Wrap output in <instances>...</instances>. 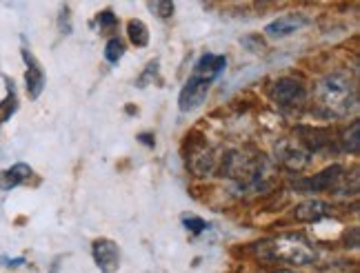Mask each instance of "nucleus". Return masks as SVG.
<instances>
[{
	"mask_svg": "<svg viewBox=\"0 0 360 273\" xmlns=\"http://www.w3.org/2000/svg\"><path fill=\"white\" fill-rule=\"evenodd\" d=\"M158 78V60H151L149 65H147V69L141 74V78H138V87H147V83L149 80H156Z\"/></svg>",
	"mask_w": 360,
	"mask_h": 273,
	"instance_id": "nucleus-20",
	"label": "nucleus"
},
{
	"mask_svg": "<svg viewBox=\"0 0 360 273\" xmlns=\"http://www.w3.org/2000/svg\"><path fill=\"white\" fill-rule=\"evenodd\" d=\"M183 225H185V229L189 231L191 236H198V234H202V231L207 229V222L202 220V218H198V215H189V213L183 215Z\"/></svg>",
	"mask_w": 360,
	"mask_h": 273,
	"instance_id": "nucleus-19",
	"label": "nucleus"
},
{
	"mask_svg": "<svg viewBox=\"0 0 360 273\" xmlns=\"http://www.w3.org/2000/svg\"><path fill=\"white\" fill-rule=\"evenodd\" d=\"M340 175H342V167L331 165L323 169L321 173H316L314 178H302L294 182V189H296V194H323V191H329L331 187L338 185Z\"/></svg>",
	"mask_w": 360,
	"mask_h": 273,
	"instance_id": "nucleus-4",
	"label": "nucleus"
},
{
	"mask_svg": "<svg viewBox=\"0 0 360 273\" xmlns=\"http://www.w3.org/2000/svg\"><path fill=\"white\" fill-rule=\"evenodd\" d=\"M316 100L327 116L345 118L356 109V85L347 74H329L316 85Z\"/></svg>",
	"mask_w": 360,
	"mask_h": 273,
	"instance_id": "nucleus-1",
	"label": "nucleus"
},
{
	"mask_svg": "<svg viewBox=\"0 0 360 273\" xmlns=\"http://www.w3.org/2000/svg\"><path fill=\"white\" fill-rule=\"evenodd\" d=\"M147 7L154 11L158 18H172L176 11V5L172 0H156V3H147Z\"/></svg>",
	"mask_w": 360,
	"mask_h": 273,
	"instance_id": "nucleus-18",
	"label": "nucleus"
},
{
	"mask_svg": "<svg viewBox=\"0 0 360 273\" xmlns=\"http://www.w3.org/2000/svg\"><path fill=\"white\" fill-rule=\"evenodd\" d=\"M329 213H331L329 204L323 202V200H314V198L296 204V209H294V218H296V220L298 222H309V225L325 220Z\"/></svg>",
	"mask_w": 360,
	"mask_h": 273,
	"instance_id": "nucleus-11",
	"label": "nucleus"
},
{
	"mask_svg": "<svg viewBox=\"0 0 360 273\" xmlns=\"http://www.w3.org/2000/svg\"><path fill=\"white\" fill-rule=\"evenodd\" d=\"M118 18H116V13L112 9H105L98 13V25H101V29H112V27H116Z\"/></svg>",
	"mask_w": 360,
	"mask_h": 273,
	"instance_id": "nucleus-21",
	"label": "nucleus"
},
{
	"mask_svg": "<svg viewBox=\"0 0 360 273\" xmlns=\"http://www.w3.org/2000/svg\"><path fill=\"white\" fill-rule=\"evenodd\" d=\"M22 60L27 62V72H25V87H27V95L32 100H38L40 93L45 89V72L43 67L38 65V60L34 58V53L22 47Z\"/></svg>",
	"mask_w": 360,
	"mask_h": 273,
	"instance_id": "nucleus-7",
	"label": "nucleus"
},
{
	"mask_svg": "<svg viewBox=\"0 0 360 273\" xmlns=\"http://www.w3.org/2000/svg\"><path fill=\"white\" fill-rule=\"evenodd\" d=\"M127 36L136 47H147L149 45V29L143 20H129L127 22Z\"/></svg>",
	"mask_w": 360,
	"mask_h": 273,
	"instance_id": "nucleus-15",
	"label": "nucleus"
},
{
	"mask_svg": "<svg viewBox=\"0 0 360 273\" xmlns=\"http://www.w3.org/2000/svg\"><path fill=\"white\" fill-rule=\"evenodd\" d=\"M240 43L245 47H249V51H262V49H265V43H262L260 36H245Z\"/></svg>",
	"mask_w": 360,
	"mask_h": 273,
	"instance_id": "nucleus-22",
	"label": "nucleus"
},
{
	"mask_svg": "<svg viewBox=\"0 0 360 273\" xmlns=\"http://www.w3.org/2000/svg\"><path fill=\"white\" fill-rule=\"evenodd\" d=\"M258 273H294V271H287V269H265V271H258Z\"/></svg>",
	"mask_w": 360,
	"mask_h": 273,
	"instance_id": "nucleus-26",
	"label": "nucleus"
},
{
	"mask_svg": "<svg viewBox=\"0 0 360 273\" xmlns=\"http://www.w3.org/2000/svg\"><path fill=\"white\" fill-rule=\"evenodd\" d=\"M342 149L347 154H358L360 152V120H354L352 127L342 133Z\"/></svg>",
	"mask_w": 360,
	"mask_h": 273,
	"instance_id": "nucleus-16",
	"label": "nucleus"
},
{
	"mask_svg": "<svg viewBox=\"0 0 360 273\" xmlns=\"http://www.w3.org/2000/svg\"><path fill=\"white\" fill-rule=\"evenodd\" d=\"M227 67V58L225 56H214V53H202V56L198 58V62L193 65V74L196 78H205L210 80V83H214V80L225 72Z\"/></svg>",
	"mask_w": 360,
	"mask_h": 273,
	"instance_id": "nucleus-10",
	"label": "nucleus"
},
{
	"mask_svg": "<svg viewBox=\"0 0 360 273\" xmlns=\"http://www.w3.org/2000/svg\"><path fill=\"white\" fill-rule=\"evenodd\" d=\"M7 80V95L3 100H0V125L3 122H7L13 114L18 112V95H16V87H13V83L9 78Z\"/></svg>",
	"mask_w": 360,
	"mask_h": 273,
	"instance_id": "nucleus-14",
	"label": "nucleus"
},
{
	"mask_svg": "<svg viewBox=\"0 0 360 273\" xmlns=\"http://www.w3.org/2000/svg\"><path fill=\"white\" fill-rule=\"evenodd\" d=\"M298 135H300V142L307 147V154L321 152L325 145L331 142V131L321 129V127H298Z\"/></svg>",
	"mask_w": 360,
	"mask_h": 273,
	"instance_id": "nucleus-13",
	"label": "nucleus"
},
{
	"mask_svg": "<svg viewBox=\"0 0 360 273\" xmlns=\"http://www.w3.org/2000/svg\"><path fill=\"white\" fill-rule=\"evenodd\" d=\"M58 25H60L63 34H69V32H72V22H69V7H65V9L60 11V20H58Z\"/></svg>",
	"mask_w": 360,
	"mask_h": 273,
	"instance_id": "nucleus-23",
	"label": "nucleus"
},
{
	"mask_svg": "<svg viewBox=\"0 0 360 273\" xmlns=\"http://www.w3.org/2000/svg\"><path fill=\"white\" fill-rule=\"evenodd\" d=\"M271 95L281 107H298L304 102V98H307V91H304V85L300 83V80L281 78L274 83Z\"/></svg>",
	"mask_w": 360,
	"mask_h": 273,
	"instance_id": "nucleus-5",
	"label": "nucleus"
},
{
	"mask_svg": "<svg viewBox=\"0 0 360 273\" xmlns=\"http://www.w3.org/2000/svg\"><path fill=\"white\" fill-rule=\"evenodd\" d=\"M276 160L281 162V165L289 171H302L304 167L309 165L311 156L304 152L300 147H294V145H281L278 152H276Z\"/></svg>",
	"mask_w": 360,
	"mask_h": 273,
	"instance_id": "nucleus-9",
	"label": "nucleus"
},
{
	"mask_svg": "<svg viewBox=\"0 0 360 273\" xmlns=\"http://www.w3.org/2000/svg\"><path fill=\"white\" fill-rule=\"evenodd\" d=\"M258 255L269 262H283L292 267H304L316 260V251L309 247V242L296 234H283L271 240L258 242Z\"/></svg>",
	"mask_w": 360,
	"mask_h": 273,
	"instance_id": "nucleus-2",
	"label": "nucleus"
},
{
	"mask_svg": "<svg viewBox=\"0 0 360 273\" xmlns=\"http://www.w3.org/2000/svg\"><path fill=\"white\" fill-rule=\"evenodd\" d=\"M0 265H5V267H20V265H25V260H22V258H16V260H5V258H3V262H0Z\"/></svg>",
	"mask_w": 360,
	"mask_h": 273,
	"instance_id": "nucleus-25",
	"label": "nucleus"
},
{
	"mask_svg": "<svg viewBox=\"0 0 360 273\" xmlns=\"http://www.w3.org/2000/svg\"><path fill=\"white\" fill-rule=\"evenodd\" d=\"M212 89V83L205 78H196L191 76L187 80V85L180 89V95H178V109L183 114H189V112H196V109L205 102L207 93Z\"/></svg>",
	"mask_w": 360,
	"mask_h": 273,
	"instance_id": "nucleus-3",
	"label": "nucleus"
},
{
	"mask_svg": "<svg viewBox=\"0 0 360 273\" xmlns=\"http://www.w3.org/2000/svg\"><path fill=\"white\" fill-rule=\"evenodd\" d=\"M304 25H309V18H304L302 13H287V16L271 20L265 27V34L271 38H285V36H292L298 29H302Z\"/></svg>",
	"mask_w": 360,
	"mask_h": 273,
	"instance_id": "nucleus-8",
	"label": "nucleus"
},
{
	"mask_svg": "<svg viewBox=\"0 0 360 273\" xmlns=\"http://www.w3.org/2000/svg\"><path fill=\"white\" fill-rule=\"evenodd\" d=\"M138 142H143V145H147V147H154V145H156L154 135H151V133H141V135H138Z\"/></svg>",
	"mask_w": 360,
	"mask_h": 273,
	"instance_id": "nucleus-24",
	"label": "nucleus"
},
{
	"mask_svg": "<svg viewBox=\"0 0 360 273\" xmlns=\"http://www.w3.org/2000/svg\"><path fill=\"white\" fill-rule=\"evenodd\" d=\"M91 255H94V262L103 273H116L120 267V251H118V244L109 238H98L94 240L91 244Z\"/></svg>",
	"mask_w": 360,
	"mask_h": 273,
	"instance_id": "nucleus-6",
	"label": "nucleus"
},
{
	"mask_svg": "<svg viewBox=\"0 0 360 273\" xmlns=\"http://www.w3.org/2000/svg\"><path fill=\"white\" fill-rule=\"evenodd\" d=\"M32 167L25 165V162H16L13 167L0 171V191H11L13 187H18L32 178Z\"/></svg>",
	"mask_w": 360,
	"mask_h": 273,
	"instance_id": "nucleus-12",
	"label": "nucleus"
},
{
	"mask_svg": "<svg viewBox=\"0 0 360 273\" xmlns=\"http://www.w3.org/2000/svg\"><path fill=\"white\" fill-rule=\"evenodd\" d=\"M122 56H124V43H122L120 38H109L107 45H105V58H107V62L116 65Z\"/></svg>",
	"mask_w": 360,
	"mask_h": 273,
	"instance_id": "nucleus-17",
	"label": "nucleus"
}]
</instances>
